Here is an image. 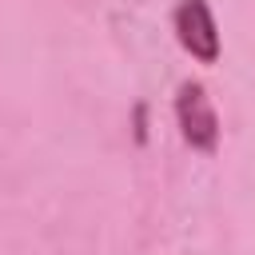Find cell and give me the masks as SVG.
Segmentation results:
<instances>
[{"instance_id": "2", "label": "cell", "mask_w": 255, "mask_h": 255, "mask_svg": "<svg viewBox=\"0 0 255 255\" xmlns=\"http://www.w3.org/2000/svg\"><path fill=\"white\" fill-rule=\"evenodd\" d=\"M171 32H175V44L195 64H219L223 40H219V24L207 0H179L171 8Z\"/></svg>"}, {"instance_id": "1", "label": "cell", "mask_w": 255, "mask_h": 255, "mask_svg": "<svg viewBox=\"0 0 255 255\" xmlns=\"http://www.w3.org/2000/svg\"><path fill=\"white\" fill-rule=\"evenodd\" d=\"M175 124L191 151H199V155L219 151V112H215L203 80H183L175 88Z\"/></svg>"}]
</instances>
